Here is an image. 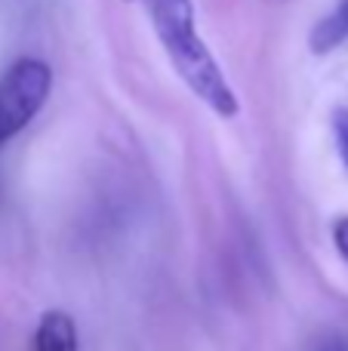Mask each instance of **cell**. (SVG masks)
<instances>
[{
  "label": "cell",
  "mask_w": 348,
  "mask_h": 351,
  "mask_svg": "<svg viewBox=\"0 0 348 351\" xmlns=\"http://www.w3.org/2000/svg\"><path fill=\"white\" fill-rule=\"evenodd\" d=\"M330 127H333V142H336L339 158L348 167V108H333Z\"/></svg>",
  "instance_id": "4"
},
{
  "label": "cell",
  "mask_w": 348,
  "mask_h": 351,
  "mask_svg": "<svg viewBox=\"0 0 348 351\" xmlns=\"http://www.w3.org/2000/svg\"><path fill=\"white\" fill-rule=\"evenodd\" d=\"M314 351H348V339H343V336H324L314 346Z\"/></svg>",
  "instance_id": "6"
},
{
  "label": "cell",
  "mask_w": 348,
  "mask_h": 351,
  "mask_svg": "<svg viewBox=\"0 0 348 351\" xmlns=\"http://www.w3.org/2000/svg\"><path fill=\"white\" fill-rule=\"evenodd\" d=\"M333 243H336L339 256L348 262V216H343L336 225H333Z\"/></svg>",
  "instance_id": "5"
},
{
  "label": "cell",
  "mask_w": 348,
  "mask_h": 351,
  "mask_svg": "<svg viewBox=\"0 0 348 351\" xmlns=\"http://www.w3.org/2000/svg\"><path fill=\"white\" fill-rule=\"evenodd\" d=\"M345 40H348V0H339L336 10H333L330 16H324L312 28L308 47H312L314 56H327L336 47H343Z\"/></svg>",
  "instance_id": "3"
},
{
  "label": "cell",
  "mask_w": 348,
  "mask_h": 351,
  "mask_svg": "<svg viewBox=\"0 0 348 351\" xmlns=\"http://www.w3.org/2000/svg\"><path fill=\"white\" fill-rule=\"evenodd\" d=\"M53 90V71L40 59H18L0 80V145L18 136Z\"/></svg>",
  "instance_id": "1"
},
{
  "label": "cell",
  "mask_w": 348,
  "mask_h": 351,
  "mask_svg": "<svg viewBox=\"0 0 348 351\" xmlns=\"http://www.w3.org/2000/svg\"><path fill=\"white\" fill-rule=\"evenodd\" d=\"M34 351H77V327L65 311H47L37 324Z\"/></svg>",
  "instance_id": "2"
}]
</instances>
